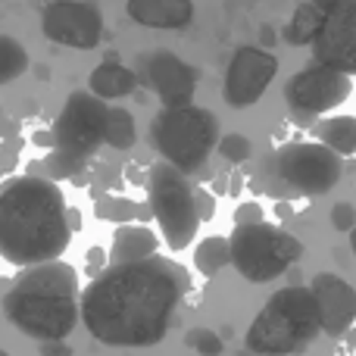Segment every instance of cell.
Returning <instances> with one entry per match:
<instances>
[{
    "label": "cell",
    "instance_id": "1",
    "mask_svg": "<svg viewBox=\"0 0 356 356\" xmlns=\"http://www.w3.org/2000/svg\"><path fill=\"white\" fill-rule=\"evenodd\" d=\"M188 275L166 257L110 263L79 297L88 334L110 347H154L166 338Z\"/></svg>",
    "mask_w": 356,
    "mask_h": 356
},
{
    "label": "cell",
    "instance_id": "2",
    "mask_svg": "<svg viewBox=\"0 0 356 356\" xmlns=\"http://www.w3.org/2000/svg\"><path fill=\"white\" fill-rule=\"evenodd\" d=\"M72 219L54 178L22 175L0 188V257L10 266L54 263L66 253Z\"/></svg>",
    "mask_w": 356,
    "mask_h": 356
},
{
    "label": "cell",
    "instance_id": "3",
    "mask_svg": "<svg viewBox=\"0 0 356 356\" xmlns=\"http://www.w3.org/2000/svg\"><path fill=\"white\" fill-rule=\"evenodd\" d=\"M79 272L69 263L31 266L13 282L3 297V313L13 328L41 341H66L81 319Z\"/></svg>",
    "mask_w": 356,
    "mask_h": 356
},
{
    "label": "cell",
    "instance_id": "4",
    "mask_svg": "<svg viewBox=\"0 0 356 356\" xmlns=\"http://www.w3.org/2000/svg\"><path fill=\"white\" fill-rule=\"evenodd\" d=\"M322 334L319 300L309 288L291 284L266 300L259 316L247 328V350L257 356H291L303 353Z\"/></svg>",
    "mask_w": 356,
    "mask_h": 356
},
{
    "label": "cell",
    "instance_id": "5",
    "mask_svg": "<svg viewBox=\"0 0 356 356\" xmlns=\"http://www.w3.org/2000/svg\"><path fill=\"white\" fill-rule=\"evenodd\" d=\"M106 119L110 104L94 97L91 91H72L63 104L54 125V154L47 169L54 175H72L106 144Z\"/></svg>",
    "mask_w": 356,
    "mask_h": 356
},
{
    "label": "cell",
    "instance_id": "6",
    "mask_svg": "<svg viewBox=\"0 0 356 356\" xmlns=\"http://www.w3.org/2000/svg\"><path fill=\"white\" fill-rule=\"evenodd\" d=\"M150 141L163 163L175 166L178 172H197L209 160L219 144V119L203 106H178V110L156 113L150 125Z\"/></svg>",
    "mask_w": 356,
    "mask_h": 356
},
{
    "label": "cell",
    "instance_id": "7",
    "mask_svg": "<svg viewBox=\"0 0 356 356\" xmlns=\"http://www.w3.org/2000/svg\"><path fill=\"white\" fill-rule=\"evenodd\" d=\"M228 244H232V266L241 272V278L253 284L275 282L303 257L300 241L269 222L234 225Z\"/></svg>",
    "mask_w": 356,
    "mask_h": 356
},
{
    "label": "cell",
    "instance_id": "8",
    "mask_svg": "<svg viewBox=\"0 0 356 356\" xmlns=\"http://www.w3.org/2000/svg\"><path fill=\"white\" fill-rule=\"evenodd\" d=\"M150 213L172 250L191 247L197 228H200V209H197V191L191 188L188 175L178 172L169 163H156L150 169Z\"/></svg>",
    "mask_w": 356,
    "mask_h": 356
},
{
    "label": "cell",
    "instance_id": "9",
    "mask_svg": "<svg viewBox=\"0 0 356 356\" xmlns=\"http://www.w3.org/2000/svg\"><path fill=\"white\" fill-rule=\"evenodd\" d=\"M275 175L297 194L319 197L341 181L344 160L322 141H297L275 154Z\"/></svg>",
    "mask_w": 356,
    "mask_h": 356
},
{
    "label": "cell",
    "instance_id": "10",
    "mask_svg": "<svg viewBox=\"0 0 356 356\" xmlns=\"http://www.w3.org/2000/svg\"><path fill=\"white\" fill-rule=\"evenodd\" d=\"M350 75L319 66V63H307L284 85V104L297 119V125H313L319 116L344 104L350 97Z\"/></svg>",
    "mask_w": 356,
    "mask_h": 356
},
{
    "label": "cell",
    "instance_id": "11",
    "mask_svg": "<svg viewBox=\"0 0 356 356\" xmlns=\"http://www.w3.org/2000/svg\"><path fill=\"white\" fill-rule=\"evenodd\" d=\"M41 31L63 47L94 50L104 38V13L88 0H50L41 13Z\"/></svg>",
    "mask_w": 356,
    "mask_h": 356
},
{
    "label": "cell",
    "instance_id": "12",
    "mask_svg": "<svg viewBox=\"0 0 356 356\" xmlns=\"http://www.w3.org/2000/svg\"><path fill=\"white\" fill-rule=\"evenodd\" d=\"M275 72H278L275 54H269L263 47H238L225 69V85H222L225 104L234 106V110L253 106L266 94V88L272 85Z\"/></svg>",
    "mask_w": 356,
    "mask_h": 356
},
{
    "label": "cell",
    "instance_id": "13",
    "mask_svg": "<svg viewBox=\"0 0 356 356\" xmlns=\"http://www.w3.org/2000/svg\"><path fill=\"white\" fill-rule=\"evenodd\" d=\"M313 63L356 75V0H334L325 10L322 31L313 41Z\"/></svg>",
    "mask_w": 356,
    "mask_h": 356
},
{
    "label": "cell",
    "instance_id": "14",
    "mask_svg": "<svg viewBox=\"0 0 356 356\" xmlns=\"http://www.w3.org/2000/svg\"><path fill=\"white\" fill-rule=\"evenodd\" d=\"M147 69V81L156 91V97L163 100V110H178V106H191L197 91V69L188 66L181 56L175 54H150L144 60Z\"/></svg>",
    "mask_w": 356,
    "mask_h": 356
},
{
    "label": "cell",
    "instance_id": "15",
    "mask_svg": "<svg viewBox=\"0 0 356 356\" xmlns=\"http://www.w3.org/2000/svg\"><path fill=\"white\" fill-rule=\"evenodd\" d=\"M309 291L319 300V313H322V332L341 338L350 332V325L356 322V291L347 278L334 275V272H319L309 284Z\"/></svg>",
    "mask_w": 356,
    "mask_h": 356
},
{
    "label": "cell",
    "instance_id": "16",
    "mask_svg": "<svg viewBox=\"0 0 356 356\" xmlns=\"http://www.w3.org/2000/svg\"><path fill=\"white\" fill-rule=\"evenodd\" d=\"M125 10L138 25L160 31L188 29L191 19H194V3L191 0H129Z\"/></svg>",
    "mask_w": 356,
    "mask_h": 356
},
{
    "label": "cell",
    "instance_id": "17",
    "mask_svg": "<svg viewBox=\"0 0 356 356\" xmlns=\"http://www.w3.org/2000/svg\"><path fill=\"white\" fill-rule=\"evenodd\" d=\"M88 88H91L94 97L113 104V100H122V97H129V94L135 91V88H138V75L131 72L129 66H122V63L106 60V63H100V66L91 69Z\"/></svg>",
    "mask_w": 356,
    "mask_h": 356
},
{
    "label": "cell",
    "instance_id": "18",
    "mask_svg": "<svg viewBox=\"0 0 356 356\" xmlns=\"http://www.w3.org/2000/svg\"><path fill=\"white\" fill-rule=\"evenodd\" d=\"M156 238L150 228L144 225H119L113 234V247H110V259L113 263H138V259H150L156 257Z\"/></svg>",
    "mask_w": 356,
    "mask_h": 356
},
{
    "label": "cell",
    "instance_id": "19",
    "mask_svg": "<svg viewBox=\"0 0 356 356\" xmlns=\"http://www.w3.org/2000/svg\"><path fill=\"white\" fill-rule=\"evenodd\" d=\"M316 138L338 156L356 154V116H332L316 125Z\"/></svg>",
    "mask_w": 356,
    "mask_h": 356
},
{
    "label": "cell",
    "instance_id": "20",
    "mask_svg": "<svg viewBox=\"0 0 356 356\" xmlns=\"http://www.w3.org/2000/svg\"><path fill=\"white\" fill-rule=\"evenodd\" d=\"M322 22H325V13L307 0V3H300L294 10L291 22L284 25L282 38L288 44H313L316 38H319V31H322Z\"/></svg>",
    "mask_w": 356,
    "mask_h": 356
},
{
    "label": "cell",
    "instance_id": "21",
    "mask_svg": "<svg viewBox=\"0 0 356 356\" xmlns=\"http://www.w3.org/2000/svg\"><path fill=\"white\" fill-rule=\"evenodd\" d=\"M225 266H232V244H228V238L213 234V238H203L200 244L194 247V269L200 272L203 278L219 275Z\"/></svg>",
    "mask_w": 356,
    "mask_h": 356
},
{
    "label": "cell",
    "instance_id": "22",
    "mask_svg": "<svg viewBox=\"0 0 356 356\" xmlns=\"http://www.w3.org/2000/svg\"><path fill=\"white\" fill-rule=\"evenodd\" d=\"M29 69V54L25 47L10 35H0V85L19 79Z\"/></svg>",
    "mask_w": 356,
    "mask_h": 356
},
{
    "label": "cell",
    "instance_id": "23",
    "mask_svg": "<svg viewBox=\"0 0 356 356\" xmlns=\"http://www.w3.org/2000/svg\"><path fill=\"white\" fill-rule=\"evenodd\" d=\"M138 131H135V119L129 110L122 106H110V119H106V144L116 150H129L135 144Z\"/></svg>",
    "mask_w": 356,
    "mask_h": 356
},
{
    "label": "cell",
    "instance_id": "24",
    "mask_svg": "<svg viewBox=\"0 0 356 356\" xmlns=\"http://www.w3.org/2000/svg\"><path fill=\"white\" fill-rule=\"evenodd\" d=\"M219 154H222V160H228V163H244V160H250V154H253V144H250V138L247 135H238V131H232V135H222L219 138Z\"/></svg>",
    "mask_w": 356,
    "mask_h": 356
},
{
    "label": "cell",
    "instance_id": "25",
    "mask_svg": "<svg viewBox=\"0 0 356 356\" xmlns=\"http://www.w3.org/2000/svg\"><path fill=\"white\" fill-rule=\"evenodd\" d=\"M184 344L191 347V350H197L200 356H219L222 353V338L216 332H209V328H191L188 338H184Z\"/></svg>",
    "mask_w": 356,
    "mask_h": 356
},
{
    "label": "cell",
    "instance_id": "26",
    "mask_svg": "<svg viewBox=\"0 0 356 356\" xmlns=\"http://www.w3.org/2000/svg\"><path fill=\"white\" fill-rule=\"evenodd\" d=\"M97 216H100V219H110V222H129L131 216H138V207L131 200L106 197V200L97 207Z\"/></svg>",
    "mask_w": 356,
    "mask_h": 356
},
{
    "label": "cell",
    "instance_id": "27",
    "mask_svg": "<svg viewBox=\"0 0 356 356\" xmlns=\"http://www.w3.org/2000/svg\"><path fill=\"white\" fill-rule=\"evenodd\" d=\"M332 225L334 232H347L350 234L356 228V207L353 203H334L332 207Z\"/></svg>",
    "mask_w": 356,
    "mask_h": 356
},
{
    "label": "cell",
    "instance_id": "28",
    "mask_svg": "<svg viewBox=\"0 0 356 356\" xmlns=\"http://www.w3.org/2000/svg\"><path fill=\"white\" fill-rule=\"evenodd\" d=\"M234 222H238V225H253V222H263V209H259L257 203H244V207L238 209V216H234Z\"/></svg>",
    "mask_w": 356,
    "mask_h": 356
},
{
    "label": "cell",
    "instance_id": "29",
    "mask_svg": "<svg viewBox=\"0 0 356 356\" xmlns=\"http://www.w3.org/2000/svg\"><path fill=\"white\" fill-rule=\"evenodd\" d=\"M41 356H72V347L66 341H47L41 344Z\"/></svg>",
    "mask_w": 356,
    "mask_h": 356
},
{
    "label": "cell",
    "instance_id": "30",
    "mask_svg": "<svg viewBox=\"0 0 356 356\" xmlns=\"http://www.w3.org/2000/svg\"><path fill=\"white\" fill-rule=\"evenodd\" d=\"M197 209H200V219H209V216H213V197L200 188H197Z\"/></svg>",
    "mask_w": 356,
    "mask_h": 356
},
{
    "label": "cell",
    "instance_id": "31",
    "mask_svg": "<svg viewBox=\"0 0 356 356\" xmlns=\"http://www.w3.org/2000/svg\"><path fill=\"white\" fill-rule=\"evenodd\" d=\"M309 3H313V6H319V10H322V13H325V10H328V6H332V3H334V0H309Z\"/></svg>",
    "mask_w": 356,
    "mask_h": 356
},
{
    "label": "cell",
    "instance_id": "32",
    "mask_svg": "<svg viewBox=\"0 0 356 356\" xmlns=\"http://www.w3.org/2000/svg\"><path fill=\"white\" fill-rule=\"evenodd\" d=\"M350 250H353V257H356V228L350 232Z\"/></svg>",
    "mask_w": 356,
    "mask_h": 356
},
{
    "label": "cell",
    "instance_id": "33",
    "mask_svg": "<svg viewBox=\"0 0 356 356\" xmlns=\"http://www.w3.org/2000/svg\"><path fill=\"white\" fill-rule=\"evenodd\" d=\"M0 356H10V353H6V350H3V347H0Z\"/></svg>",
    "mask_w": 356,
    "mask_h": 356
}]
</instances>
